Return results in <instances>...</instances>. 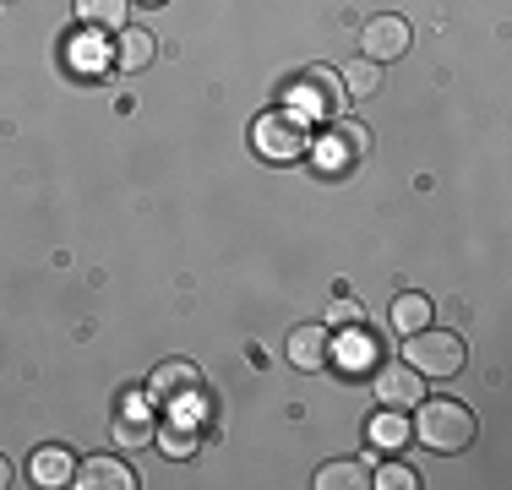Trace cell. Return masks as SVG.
<instances>
[{
	"instance_id": "obj_12",
	"label": "cell",
	"mask_w": 512,
	"mask_h": 490,
	"mask_svg": "<svg viewBox=\"0 0 512 490\" xmlns=\"http://www.w3.org/2000/svg\"><path fill=\"white\" fill-rule=\"evenodd\" d=\"M153 55H158V39L148 28H126L115 39V49H109V60H115L120 71H142V66H153Z\"/></svg>"
},
{
	"instance_id": "obj_22",
	"label": "cell",
	"mask_w": 512,
	"mask_h": 490,
	"mask_svg": "<svg viewBox=\"0 0 512 490\" xmlns=\"http://www.w3.org/2000/svg\"><path fill=\"white\" fill-rule=\"evenodd\" d=\"M371 485H382V490H414V485H420V474H414L409 463H382V474H376Z\"/></svg>"
},
{
	"instance_id": "obj_3",
	"label": "cell",
	"mask_w": 512,
	"mask_h": 490,
	"mask_svg": "<svg viewBox=\"0 0 512 490\" xmlns=\"http://www.w3.org/2000/svg\"><path fill=\"white\" fill-rule=\"evenodd\" d=\"M344 98H349V88L333 66H306V77L295 82V115L333 126V120H344Z\"/></svg>"
},
{
	"instance_id": "obj_4",
	"label": "cell",
	"mask_w": 512,
	"mask_h": 490,
	"mask_svg": "<svg viewBox=\"0 0 512 490\" xmlns=\"http://www.w3.org/2000/svg\"><path fill=\"white\" fill-rule=\"evenodd\" d=\"M404 360L414 365L420 376H458L463 371V338L458 333H442V327H420V333H409V343H404Z\"/></svg>"
},
{
	"instance_id": "obj_18",
	"label": "cell",
	"mask_w": 512,
	"mask_h": 490,
	"mask_svg": "<svg viewBox=\"0 0 512 490\" xmlns=\"http://www.w3.org/2000/svg\"><path fill=\"white\" fill-rule=\"evenodd\" d=\"M393 327L398 333H420V327H431V300H425V294H398L393 300Z\"/></svg>"
},
{
	"instance_id": "obj_15",
	"label": "cell",
	"mask_w": 512,
	"mask_h": 490,
	"mask_svg": "<svg viewBox=\"0 0 512 490\" xmlns=\"http://www.w3.org/2000/svg\"><path fill=\"white\" fill-rule=\"evenodd\" d=\"M126 11H131V0H77V17H82V28H126Z\"/></svg>"
},
{
	"instance_id": "obj_2",
	"label": "cell",
	"mask_w": 512,
	"mask_h": 490,
	"mask_svg": "<svg viewBox=\"0 0 512 490\" xmlns=\"http://www.w3.org/2000/svg\"><path fill=\"white\" fill-rule=\"evenodd\" d=\"M251 147L267 158V164H295V158H306L316 147L311 120H300L295 109H273V115H262L251 126Z\"/></svg>"
},
{
	"instance_id": "obj_16",
	"label": "cell",
	"mask_w": 512,
	"mask_h": 490,
	"mask_svg": "<svg viewBox=\"0 0 512 490\" xmlns=\"http://www.w3.org/2000/svg\"><path fill=\"white\" fill-rule=\"evenodd\" d=\"M71 66L77 71H104L109 66V44L99 39V28H82L77 39H71Z\"/></svg>"
},
{
	"instance_id": "obj_8",
	"label": "cell",
	"mask_w": 512,
	"mask_h": 490,
	"mask_svg": "<svg viewBox=\"0 0 512 490\" xmlns=\"http://www.w3.org/2000/svg\"><path fill=\"white\" fill-rule=\"evenodd\" d=\"M71 485H82V490H137V474L120 458H88V463H77Z\"/></svg>"
},
{
	"instance_id": "obj_7",
	"label": "cell",
	"mask_w": 512,
	"mask_h": 490,
	"mask_svg": "<svg viewBox=\"0 0 512 490\" xmlns=\"http://www.w3.org/2000/svg\"><path fill=\"white\" fill-rule=\"evenodd\" d=\"M360 44H365V60H398L409 49V22L404 17H393V11H382V17H371L360 28Z\"/></svg>"
},
{
	"instance_id": "obj_14",
	"label": "cell",
	"mask_w": 512,
	"mask_h": 490,
	"mask_svg": "<svg viewBox=\"0 0 512 490\" xmlns=\"http://www.w3.org/2000/svg\"><path fill=\"white\" fill-rule=\"evenodd\" d=\"M365 153H371V131H365L360 120H333V153L327 158H333V164H344V158L360 164Z\"/></svg>"
},
{
	"instance_id": "obj_11",
	"label": "cell",
	"mask_w": 512,
	"mask_h": 490,
	"mask_svg": "<svg viewBox=\"0 0 512 490\" xmlns=\"http://www.w3.org/2000/svg\"><path fill=\"white\" fill-rule=\"evenodd\" d=\"M28 474H33V485H44V490L71 485V474H77V458H71L66 447H39V452H33V463H28Z\"/></svg>"
},
{
	"instance_id": "obj_1",
	"label": "cell",
	"mask_w": 512,
	"mask_h": 490,
	"mask_svg": "<svg viewBox=\"0 0 512 490\" xmlns=\"http://www.w3.org/2000/svg\"><path fill=\"white\" fill-rule=\"evenodd\" d=\"M409 436H420L431 452H463L474 441V409L458 398H420Z\"/></svg>"
},
{
	"instance_id": "obj_13",
	"label": "cell",
	"mask_w": 512,
	"mask_h": 490,
	"mask_svg": "<svg viewBox=\"0 0 512 490\" xmlns=\"http://www.w3.org/2000/svg\"><path fill=\"white\" fill-rule=\"evenodd\" d=\"M148 409H153L148 398H142V403H120V414H115V441H120V447H142V441H153Z\"/></svg>"
},
{
	"instance_id": "obj_9",
	"label": "cell",
	"mask_w": 512,
	"mask_h": 490,
	"mask_svg": "<svg viewBox=\"0 0 512 490\" xmlns=\"http://www.w3.org/2000/svg\"><path fill=\"white\" fill-rule=\"evenodd\" d=\"M327 354H333L327 327H295V333H289V365H300V371H322Z\"/></svg>"
},
{
	"instance_id": "obj_17",
	"label": "cell",
	"mask_w": 512,
	"mask_h": 490,
	"mask_svg": "<svg viewBox=\"0 0 512 490\" xmlns=\"http://www.w3.org/2000/svg\"><path fill=\"white\" fill-rule=\"evenodd\" d=\"M360 485H371V480H365V463H355V458L316 469V490H360Z\"/></svg>"
},
{
	"instance_id": "obj_20",
	"label": "cell",
	"mask_w": 512,
	"mask_h": 490,
	"mask_svg": "<svg viewBox=\"0 0 512 490\" xmlns=\"http://www.w3.org/2000/svg\"><path fill=\"white\" fill-rule=\"evenodd\" d=\"M153 441L164 447V458H191L197 452V431L191 425H164V431H153Z\"/></svg>"
},
{
	"instance_id": "obj_5",
	"label": "cell",
	"mask_w": 512,
	"mask_h": 490,
	"mask_svg": "<svg viewBox=\"0 0 512 490\" xmlns=\"http://www.w3.org/2000/svg\"><path fill=\"white\" fill-rule=\"evenodd\" d=\"M371 392L382 398V409H414L425 392V376L409 360H376L371 365Z\"/></svg>"
},
{
	"instance_id": "obj_19",
	"label": "cell",
	"mask_w": 512,
	"mask_h": 490,
	"mask_svg": "<svg viewBox=\"0 0 512 490\" xmlns=\"http://www.w3.org/2000/svg\"><path fill=\"white\" fill-rule=\"evenodd\" d=\"M371 441H376V447H387V452H398V447L409 441V425H404V414H398V409L376 414V420H371Z\"/></svg>"
},
{
	"instance_id": "obj_25",
	"label": "cell",
	"mask_w": 512,
	"mask_h": 490,
	"mask_svg": "<svg viewBox=\"0 0 512 490\" xmlns=\"http://www.w3.org/2000/svg\"><path fill=\"white\" fill-rule=\"evenodd\" d=\"M142 6H164V0H142Z\"/></svg>"
},
{
	"instance_id": "obj_23",
	"label": "cell",
	"mask_w": 512,
	"mask_h": 490,
	"mask_svg": "<svg viewBox=\"0 0 512 490\" xmlns=\"http://www.w3.org/2000/svg\"><path fill=\"white\" fill-rule=\"evenodd\" d=\"M333 322H344V327H355V322H360V305L349 300V294H344V305H333Z\"/></svg>"
},
{
	"instance_id": "obj_10",
	"label": "cell",
	"mask_w": 512,
	"mask_h": 490,
	"mask_svg": "<svg viewBox=\"0 0 512 490\" xmlns=\"http://www.w3.org/2000/svg\"><path fill=\"white\" fill-rule=\"evenodd\" d=\"M327 360H338L349 376H355V371H371V365L382 360V349H376V338H371V333H365V327L355 322V333H349V338H338Z\"/></svg>"
},
{
	"instance_id": "obj_21",
	"label": "cell",
	"mask_w": 512,
	"mask_h": 490,
	"mask_svg": "<svg viewBox=\"0 0 512 490\" xmlns=\"http://www.w3.org/2000/svg\"><path fill=\"white\" fill-rule=\"evenodd\" d=\"M338 77H344L349 93H376V88H382V66H376V60H355V66L338 71Z\"/></svg>"
},
{
	"instance_id": "obj_6",
	"label": "cell",
	"mask_w": 512,
	"mask_h": 490,
	"mask_svg": "<svg viewBox=\"0 0 512 490\" xmlns=\"http://www.w3.org/2000/svg\"><path fill=\"white\" fill-rule=\"evenodd\" d=\"M202 392V371L191 360H164L158 371L148 376V403L153 409H180Z\"/></svg>"
},
{
	"instance_id": "obj_24",
	"label": "cell",
	"mask_w": 512,
	"mask_h": 490,
	"mask_svg": "<svg viewBox=\"0 0 512 490\" xmlns=\"http://www.w3.org/2000/svg\"><path fill=\"white\" fill-rule=\"evenodd\" d=\"M0 485H11V463L6 458H0Z\"/></svg>"
}]
</instances>
